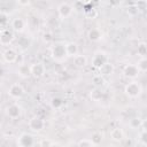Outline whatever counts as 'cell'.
<instances>
[{"mask_svg": "<svg viewBox=\"0 0 147 147\" xmlns=\"http://www.w3.org/2000/svg\"><path fill=\"white\" fill-rule=\"evenodd\" d=\"M124 93H125L129 98L136 99V98H139L140 94L142 93V87H141L140 83L133 80V82L127 83V84L124 86Z\"/></svg>", "mask_w": 147, "mask_h": 147, "instance_id": "cell-1", "label": "cell"}, {"mask_svg": "<svg viewBox=\"0 0 147 147\" xmlns=\"http://www.w3.org/2000/svg\"><path fill=\"white\" fill-rule=\"evenodd\" d=\"M51 53H52V56H53L54 60H56V61H63V60L67 57L65 45L62 44V42L55 44V45L52 47Z\"/></svg>", "mask_w": 147, "mask_h": 147, "instance_id": "cell-2", "label": "cell"}, {"mask_svg": "<svg viewBox=\"0 0 147 147\" xmlns=\"http://www.w3.org/2000/svg\"><path fill=\"white\" fill-rule=\"evenodd\" d=\"M108 62V56L105 52H96L94 55H93V59H92V65L96 69H100L103 64H106Z\"/></svg>", "mask_w": 147, "mask_h": 147, "instance_id": "cell-3", "label": "cell"}, {"mask_svg": "<svg viewBox=\"0 0 147 147\" xmlns=\"http://www.w3.org/2000/svg\"><path fill=\"white\" fill-rule=\"evenodd\" d=\"M29 127L34 132H40L45 127V122L39 116H33L29 121Z\"/></svg>", "mask_w": 147, "mask_h": 147, "instance_id": "cell-4", "label": "cell"}, {"mask_svg": "<svg viewBox=\"0 0 147 147\" xmlns=\"http://www.w3.org/2000/svg\"><path fill=\"white\" fill-rule=\"evenodd\" d=\"M15 36H14V32L9 29H2L0 31V44L3 45V46H7L9 44L13 42Z\"/></svg>", "mask_w": 147, "mask_h": 147, "instance_id": "cell-5", "label": "cell"}, {"mask_svg": "<svg viewBox=\"0 0 147 147\" xmlns=\"http://www.w3.org/2000/svg\"><path fill=\"white\" fill-rule=\"evenodd\" d=\"M72 6L68 2H61L59 6H57V14L61 18H67L69 17L71 14H72Z\"/></svg>", "mask_w": 147, "mask_h": 147, "instance_id": "cell-6", "label": "cell"}, {"mask_svg": "<svg viewBox=\"0 0 147 147\" xmlns=\"http://www.w3.org/2000/svg\"><path fill=\"white\" fill-rule=\"evenodd\" d=\"M8 94H9V96H11L13 99H20V98H22L23 94H24V88H23V86H22L21 84L15 83V84H13V85L9 87Z\"/></svg>", "mask_w": 147, "mask_h": 147, "instance_id": "cell-7", "label": "cell"}, {"mask_svg": "<svg viewBox=\"0 0 147 147\" xmlns=\"http://www.w3.org/2000/svg\"><path fill=\"white\" fill-rule=\"evenodd\" d=\"M30 70H31V76H33L34 78H40L45 75V65L40 62L31 64Z\"/></svg>", "mask_w": 147, "mask_h": 147, "instance_id": "cell-8", "label": "cell"}, {"mask_svg": "<svg viewBox=\"0 0 147 147\" xmlns=\"http://www.w3.org/2000/svg\"><path fill=\"white\" fill-rule=\"evenodd\" d=\"M123 74L126 78H130V79H134L138 77L139 75V70L137 68L136 64H126L123 69Z\"/></svg>", "mask_w": 147, "mask_h": 147, "instance_id": "cell-9", "label": "cell"}, {"mask_svg": "<svg viewBox=\"0 0 147 147\" xmlns=\"http://www.w3.org/2000/svg\"><path fill=\"white\" fill-rule=\"evenodd\" d=\"M6 114H7V116H8L9 118L16 119V118H18V117L21 116L22 109H21V107H20L18 105L14 103V105H10V106H8V107L6 108Z\"/></svg>", "mask_w": 147, "mask_h": 147, "instance_id": "cell-10", "label": "cell"}, {"mask_svg": "<svg viewBox=\"0 0 147 147\" xmlns=\"http://www.w3.org/2000/svg\"><path fill=\"white\" fill-rule=\"evenodd\" d=\"M33 142V137L29 133H22L18 137V146L21 147H32Z\"/></svg>", "mask_w": 147, "mask_h": 147, "instance_id": "cell-11", "label": "cell"}, {"mask_svg": "<svg viewBox=\"0 0 147 147\" xmlns=\"http://www.w3.org/2000/svg\"><path fill=\"white\" fill-rule=\"evenodd\" d=\"M2 57H3V60H5L7 63H14V62H16V60H17V53H16V51L13 49V48H7V49L2 53Z\"/></svg>", "mask_w": 147, "mask_h": 147, "instance_id": "cell-12", "label": "cell"}, {"mask_svg": "<svg viewBox=\"0 0 147 147\" xmlns=\"http://www.w3.org/2000/svg\"><path fill=\"white\" fill-rule=\"evenodd\" d=\"M25 25H26V22L22 18V17H16L11 21V28L14 31L16 32H22L24 31L25 29Z\"/></svg>", "mask_w": 147, "mask_h": 147, "instance_id": "cell-13", "label": "cell"}, {"mask_svg": "<svg viewBox=\"0 0 147 147\" xmlns=\"http://www.w3.org/2000/svg\"><path fill=\"white\" fill-rule=\"evenodd\" d=\"M65 53H67V56L75 57L78 54V45L74 41H70V42L65 44Z\"/></svg>", "mask_w": 147, "mask_h": 147, "instance_id": "cell-14", "label": "cell"}, {"mask_svg": "<svg viewBox=\"0 0 147 147\" xmlns=\"http://www.w3.org/2000/svg\"><path fill=\"white\" fill-rule=\"evenodd\" d=\"M17 74L20 77L22 78H28L31 76V70H30V65L28 64H20L17 68Z\"/></svg>", "mask_w": 147, "mask_h": 147, "instance_id": "cell-15", "label": "cell"}, {"mask_svg": "<svg viewBox=\"0 0 147 147\" xmlns=\"http://www.w3.org/2000/svg\"><path fill=\"white\" fill-rule=\"evenodd\" d=\"M110 138H111V140H114V141H116V142L122 141L123 138H124V132H123V130L119 129V127L113 129L111 132H110Z\"/></svg>", "mask_w": 147, "mask_h": 147, "instance_id": "cell-16", "label": "cell"}, {"mask_svg": "<svg viewBox=\"0 0 147 147\" xmlns=\"http://www.w3.org/2000/svg\"><path fill=\"white\" fill-rule=\"evenodd\" d=\"M74 64H75L77 68L82 69V68H84V67L87 64V57H86L85 55H79V54H77V55L74 57Z\"/></svg>", "mask_w": 147, "mask_h": 147, "instance_id": "cell-17", "label": "cell"}, {"mask_svg": "<svg viewBox=\"0 0 147 147\" xmlns=\"http://www.w3.org/2000/svg\"><path fill=\"white\" fill-rule=\"evenodd\" d=\"M88 39L91 41H99L101 38H102V33L99 29H92L88 31V34H87Z\"/></svg>", "mask_w": 147, "mask_h": 147, "instance_id": "cell-18", "label": "cell"}, {"mask_svg": "<svg viewBox=\"0 0 147 147\" xmlns=\"http://www.w3.org/2000/svg\"><path fill=\"white\" fill-rule=\"evenodd\" d=\"M102 139H103V134L101 132H94L91 137V142L93 144V146H98L102 142Z\"/></svg>", "mask_w": 147, "mask_h": 147, "instance_id": "cell-19", "label": "cell"}, {"mask_svg": "<svg viewBox=\"0 0 147 147\" xmlns=\"http://www.w3.org/2000/svg\"><path fill=\"white\" fill-rule=\"evenodd\" d=\"M99 70H100V74H101V75H110V74H113V71H114V67H113L111 63L107 62V63L103 64Z\"/></svg>", "mask_w": 147, "mask_h": 147, "instance_id": "cell-20", "label": "cell"}, {"mask_svg": "<svg viewBox=\"0 0 147 147\" xmlns=\"http://www.w3.org/2000/svg\"><path fill=\"white\" fill-rule=\"evenodd\" d=\"M90 96L93 101H101V99L103 98V94L99 88H93L90 93Z\"/></svg>", "mask_w": 147, "mask_h": 147, "instance_id": "cell-21", "label": "cell"}, {"mask_svg": "<svg viewBox=\"0 0 147 147\" xmlns=\"http://www.w3.org/2000/svg\"><path fill=\"white\" fill-rule=\"evenodd\" d=\"M137 68L139 70V72H146L147 71V59L146 57H140L138 60V63H137Z\"/></svg>", "mask_w": 147, "mask_h": 147, "instance_id": "cell-22", "label": "cell"}, {"mask_svg": "<svg viewBox=\"0 0 147 147\" xmlns=\"http://www.w3.org/2000/svg\"><path fill=\"white\" fill-rule=\"evenodd\" d=\"M137 53H138V55H139L140 57H145V56H146V54H147V45H146V42L142 41V42L138 44Z\"/></svg>", "mask_w": 147, "mask_h": 147, "instance_id": "cell-23", "label": "cell"}, {"mask_svg": "<svg viewBox=\"0 0 147 147\" xmlns=\"http://www.w3.org/2000/svg\"><path fill=\"white\" fill-rule=\"evenodd\" d=\"M62 105H63V101H62V99H61V98L55 96V98H53V99L51 100V106H52L53 108H55V109L61 108V107H62Z\"/></svg>", "mask_w": 147, "mask_h": 147, "instance_id": "cell-24", "label": "cell"}, {"mask_svg": "<svg viewBox=\"0 0 147 147\" xmlns=\"http://www.w3.org/2000/svg\"><path fill=\"white\" fill-rule=\"evenodd\" d=\"M78 147H94L90 139H82L78 141Z\"/></svg>", "mask_w": 147, "mask_h": 147, "instance_id": "cell-25", "label": "cell"}, {"mask_svg": "<svg viewBox=\"0 0 147 147\" xmlns=\"http://www.w3.org/2000/svg\"><path fill=\"white\" fill-rule=\"evenodd\" d=\"M140 125H141V119H140V118L134 117V118H132V119L130 121V126H131L132 129H138Z\"/></svg>", "mask_w": 147, "mask_h": 147, "instance_id": "cell-26", "label": "cell"}, {"mask_svg": "<svg viewBox=\"0 0 147 147\" xmlns=\"http://www.w3.org/2000/svg\"><path fill=\"white\" fill-rule=\"evenodd\" d=\"M8 23V15L3 11H0V26H6Z\"/></svg>", "mask_w": 147, "mask_h": 147, "instance_id": "cell-27", "label": "cell"}, {"mask_svg": "<svg viewBox=\"0 0 147 147\" xmlns=\"http://www.w3.org/2000/svg\"><path fill=\"white\" fill-rule=\"evenodd\" d=\"M139 141L141 142V145L146 146V144H147V139H146V130H145V129H142L141 132H140V134H139Z\"/></svg>", "mask_w": 147, "mask_h": 147, "instance_id": "cell-28", "label": "cell"}, {"mask_svg": "<svg viewBox=\"0 0 147 147\" xmlns=\"http://www.w3.org/2000/svg\"><path fill=\"white\" fill-rule=\"evenodd\" d=\"M138 13H139V10H138V8L136 6H132V7H129L127 8V14L130 16H136Z\"/></svg>", "mask_w": 147, "mask_h": 147, "instance_id": "cell-29", "label": "cell"}, {"mask_svg": "<svg viewBox=\"0 0 147 147\" xmlns=\"http://www.w3.org/2000/svg\"><path fill=\"white\" fill-rule=\"evenodd\" d=\"M40 147H52V141L49 139H42L40 142H39Z\"/></svg>", "mask_w": 147, "mask_h": 147, "instance_id": "cell-30", "label": "cell"}, {"mask_svg": "<svg viewBox=\"0 0 147 147\" xmlns=\"http://www.w3.org/2000/svg\"><path fill=\"white\" fill-rule=\"evenodd\" d=\"M85 14L90 17V18H94L96 16V10L95 9H86L85 10Z\"/></svg>", "mask_w": 147, "mask_h": 147, "instance_id": "cell-31", "label": "cell"}, {"mask_svg": "<svg viewBox=\"0 0 147 147\" xmlns=\"http://www.w3.org/2000/svg\"><path fill=\"white\" fill-rule=\"evenodd\" d=\"M42 40H44V41H46V42L52 41V40H53L52 33H51V32H46V33H44V36H42Z\"/></svg>", "mask_w": 147, "mask_h": 147, "instance_id": "cell-32", "label": "cell"}, {"mask_svg": "<svg viewBox=\"0 0 147 147\" xmlns=\"http://www.w3.org/2000/svg\"><path fill=\"white\" fill-rule=\"evenodd\" d=\"M17 5H20V6H29L30 2L29 1H17Z\"/></svg>", "mask_w": 147, "mask_h": 147, "instance_id": "cell-33", "label": "cell"}, {"mask_svg": "<svg viewBox=\"0 0 147 147\" xmlns=\"http://www.w3.org/2000/svg\"><path fill=\"white\" fill-rule=\"evenodd\" d=\"M18 147H21V146H18Z\"/></svg>", "mask_w": 147, "mask_h": 147, "instance_id": "cell-34", "label": "cell"}]
</instances>
